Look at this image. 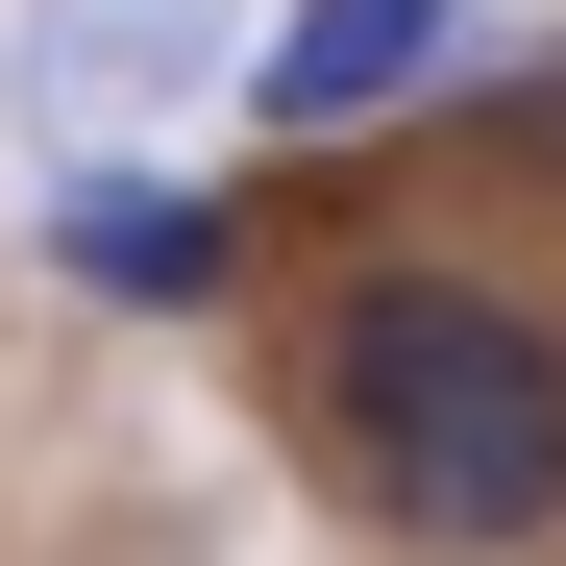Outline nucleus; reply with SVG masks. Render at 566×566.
<instances>
[{
    "label": "nucleus",
    "instance_id": "obj_1",
    "mask_svg": "<svg viewBox=\"0 0 566 566\" xmlns=\"http://www.w3.org/2000/svg\"><path fill=\"white\" fill-rule=\"evenodd\" d=\"M271 419H296L345 542L566 566V296L493 247H345L271 345Z\"/></svg>",
    "mask_w": 566,
    "mask_h": 566
},
{
    "label": "nucleus",
    "instance_id": "obj_2",
    "mask_svg": "<svg viewBox=\"0 0 566 566\" xmlns=\"http://www.w3.org/2000/svg\"><path fill=\"white\" fill-rule=\"evenodd\" d=\"M25 247H50V296H99V321H247L271 296V222L222 172H124V148H50Z\"/></svg>",
    "mask_w": 566,
    "mask_h": 566
},
{
    "label": "nucleus",
    "instance_id": "obj_4",
    "mask_svg": "<svg viewBox=\"0 0 566 566\" xmlns=\"http://www.w3.org/2000/svg\"><path fill=\"white\" fill-rule=\"evenodd\" d=\"M443 74H468V0H296V25H247V124L271 148H369Z\"/></svg>",
    "mask_w": 566,
    "mask_h": 566
},
{
    "label": "nucleus",
    "instance_id": "obj_3",
    "mask_svg": "<svg viewBox=\"0 0 566 566\" xmlns=\"http://www.w3.org/2000/svg\"><path fill=\"white\" fill-rule=\"evenodd\" d=\"M222 74H247V0H25L0 25V124L25 148H148Z\"/></svg>",
    "mask_w": 566,
    "mask_h": 566
}]
</instances>
